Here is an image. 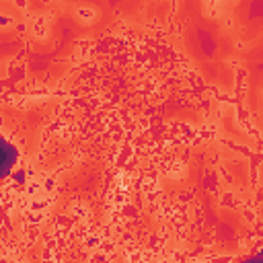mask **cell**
<instances>
[{"mask_svg": "<svg viewBox=\"0 0 263 263\" xmlns=\"http://www.w3.org/2000/svg\"><path fill=\"white\" fill-rule=\"evenodd\" d=\"M16 158H18L16 148L0 136V179L8 177L12 173V168L16 164Z\"/></svg>", "mask_w": 263, "mask_h": 263, "instance_id": "obj_1", "label": "cell"}, {"mask_svg": "<svg viewBox=\"0 0 263 263\" xmlns=\"http://www.w3.org/2000/svg\"><path fill=\"white\" fill-rule=\"evenodd\" d=\"M238 263H263V259L257 255V257H251V259H245V261H238Z\"/></svg>", "mask_w": 263, "mask_h": 263, "instance_id": "obj_2", "label": "cell"}]
</instances>
